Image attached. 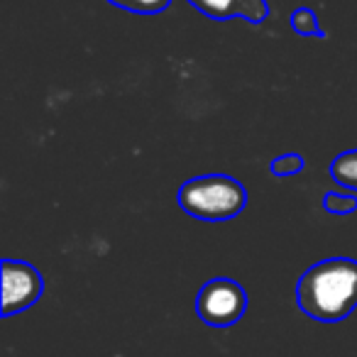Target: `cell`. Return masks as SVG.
<instances>
[{
	"label": "cell",
	"instance_id": "6da1fadb",
	"mask_svg": "<svg viewBox=\"0 0 357 357\" xmlns=\"http://www.w3.org/2000/svg\"><path fill=\"white\" fill-rule=\"evenodd\" d=\"M296 306L318 323H340L357 308V259L328 257L296 282Z\"/></svg>",
	"mask_w": 357,
	"mask_h": 357
},
{
	"label": "cell",
	"instance_id": "7a4b0ae2",
	"mask_svg": "<svg viewBox=\"0 0 357 357\" xmlns=\"http://www.w3.org/2000/svg\"><path fill=\"white\" fill-rule=\"evenodd\" d=\"M178 208L204 223H225L238 218L248 206V189L230 174H201L181 184L176 194Z\"/></svg>",
	"mask_w": 357,
	"mask_h": 357
},
{
	"label": "cell",
	"instance_id": "3957f363",
	"mask_svg": "<svg viewBox=\"0 0 357 357\" xmlns=\"http://www.w3.org/2000/svg\"><path fill=\"white\" fill-rule=\"evenodd\" d=\"M196 316L211 328H228L243 321L248 311V291L235 279L215 277L196 294Z\"/></svg>",
	"mask_w": 357,
	"mask_h": 357
},
{
	"label": "cell",
	"instance_id": "277c9868",
	"mask_svg": "<svg viewBox=\"0 0 357 357\" xmlns=\"http://www.w3.org/2000/svg\"><path fill=\"white\" fill-rule=\"evenodd\" d=\"M3 318L27 311L45 294V277L30 262L6 257L3 264Z\"/></svg>",
	"mask_w": 357,
	"mask_h": 357
},
{
	"label": "cell",
	"instance_id": "5b68a950",
	"mask_svg": "<svg viewBox=\"0 0 357 357\" xmlns=\"http://www.w3.org/2000/svg\"><path fill=\"white\" fill-rule=\"evenodd\" d=\"M194 10L204 13L211 20H240L250 25H262L269 15L267 0H186Z\"/></svg>",
	"mask_w": 357,
	"mask_h": 357
},
{
	"label": "cell",
	"instance_id": "8992f818",
	"mask_svg": "<svg viewBox=\"0 0 357 357\" xmlns=\"http://www.w3.org/2000/svg\"><path fill=\"white\" fill-rule=\"evenodd\" d=\"M328 172L335 178V184H340L342 189L355 191L357 194V147L345 149L340 152L331 164H328Z\"/></svg>",
	"mask_w": 357,
	"mask_h": 357
},
{
	"label": "cell",
	"instance_id": "52a82bcc",
	"mask_svg": "<svg viewBox=\"0 0 357 357\" xmlns=\"http://www.w3.org/2000/svg\"><path fill=\"white\" fill-rule=\"evenodd\" d=\"M289 25L296 35L301 37H316V40H326V32L321 27V20H318V13L313 8H296V10L289 15Z\"/></svg>",
	"mask_w": 357,
	"mask_h": 357
},
{
	"label": "cell",
	"instance_id": "ba28073f",
	"mask_svg": "<svg viewBox=\"0 0 357 357\" xmlns=\"http://www.w3.org/2000/svg\"><path fill=\"white\" fill-rule=\"evenodd\" d=\"M105 3L120 10L137 13V15H159L172 6V0H105Z\"/></svg>",
	"mask_w": 357,
	"mask_h": 357
},
{
	"label": "cell",
	"instance_id": "9c48e42d",
	"mask_svg": "<svg viewBox=\"0 0 357 357\" xmlns=\"http://www.w3.org/2000/svg\"><path fill=\"white\" fill-rule=\"evenodd\" d=\"M323 208L331 215H352L357 213V194H335V191H328L323 196Z\"/></svg>",
	"mask_w": 357,
	"mask_h": 357
},
{
	"label": "cell",
	"instance_id": "30bf717a",
	"mask_svg": "<svg viewBox=\"0 0 357 357\" xmlns=\"http://www.w3.org/2000/svg\"><path fill=\"white\" fill-rule=\"evenodd\" d=\"M303 164H306V159L298 152H284V154H279L277 159L269 162V172H272L274 176H284V178L296 176V174L303 172Z\"/></svg>",
	"mask_w": 357,
	"mask_h": 357
}]
</instances>
